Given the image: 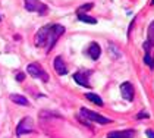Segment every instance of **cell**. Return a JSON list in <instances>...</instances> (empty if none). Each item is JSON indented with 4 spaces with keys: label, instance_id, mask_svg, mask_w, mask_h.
<instances>
[{
    "label": "cell",
    "instance_id": "1",
    "mask_svg": "<svg viewBox=\"0 0 154 138\" xmlns=\"http://www.w3.org/2000/svg\"><path fill=\"white\" fill-rule=\"evenodd\" d=\"M63 33H65L63 25H59V24L46 25V27L40 28L38 33L35 34V44L38 47H44L47 52H50Z\"/></svg>",
    "mask_w": 154,
    "mask_h": 138
},
{
    "label": "cell",
    "instance_id": "2",
    "mask_svg": "<svg viewBox=\"0 0 154 138\" xmlns=\"http://www.w3.org/2000/svg\"><path fill=\"white\" fill-rule=\"evenodd\" d=\"M79 115L82 118V121L85 124H90V122H97V124H110L112 121L110 119H107L106 116H101L98 115V113H95L93 110H88V109H81V112H79Z\"/></svg>",
    "mask_w": 154,
    "mask_h": 138
},
{
    "label": "cell",
    "instance_id": "3",
    "mask_svg": "<svg viewBox=\"0 0 154 138\" xmlns=\"http://www.w3.org/2000/svg\"><path fill=\"white\" fill-rule=\"evenodd\" d=\"M26 71H28V74H29L32 78H38V80L44 81V82L48 81V75L46 74V71L43 69V66H41L40 63H37V62L35 63H29Z\"/></svg>",
    "mask_w": 154,
    "mask_h": 138
},
{
    "label": "cell",
    "instance_id": "4",
    "mask_svg": "<svg viewBox=\"0 0 154 138\" xmlns=\"http://www.w3.org/2000/svg\"><path fill=\"white\" fill-rule=\"evenodd\" d=\"M32 131H34V122H32L31 118H24V119L19 122L18 128H16L18 137L25 135V134H29V132H32Z\"/></svg>",
    "mask_w": 154,
    "mask_h": 138
},
{
    "label": "cell",
    "instance_id": "5",
    "mask_svg": "<svg viewBox=\"0 0 154 138\" xmlns=\"http://www.w3.org/2000/svg\"><path fill=\"white\" fill-rule=\"evenodd\" d=\"M25 8H26V11L38 12V13H41V15H44V13L48 11L47 6H46L44 3H41L40 0H25Z\"/></svg>",
    "mask_w": 154,
    "mask_h": 138
},
{
    "label": "cell",
    "instance_id": "6",
    "mask_svg": "<svg viewBox=\"0 0 154 138\" xmlns=\"http://www.w3.org/2000/svg\"><path fill=\"white\" fill-rule=\"evenodd\" d=\"M91 74H93V71H81V72H76V74H73V80L76 81V84L90 88L91 84L88 82V77H90Z\"/></svg>",
    "mask_w": 154,
    "mask_h": 138
},
{
    "label": "cell",
    "instance_id": "7",
    "mask_svg": "<svg viewBox=\"0 0 154 138\" xmlns=\"http://www.w3.org/2000/svg\"><path fill=\"white\" fill-rule=\"evenodd\" d=\"M120 93H122V97L125 99V100H128V102H132L134 100V87H132V84L129 82H123L122 85H120Z\"/></svg>",
    "mask_w": 154,
    "mask_h": 138
},
{
    "label": "cell",
    "instance_id": "8",
    "mask_svg": "<svg viewBox=\"0 0 154 138\" xmlns=\"http://www.w3.org/2000/svg\"><path fill=\"white\" fill-rule=\"evenodd\" d=\"M135 131L134 129H123V131H112L107 134V138H134Z\"/></svg>",
    "mask_w": 154,
    "mask_h": 138
},
{
    "label": "cell",
    "instance_id": "9",
    "mask_svg": "<svg viewBox=\"0 0 154 138\" xmlns=\"http://www.w3.org/2000/svg\"><path fill=\"white\" fill-rule=\"evenodd\" d=\"M151 44L147 41L144 43V49H145V56H144V62L150 66V68H154V55H151Z\"/></svg>",
    "mask_w": 154,
    "mask_h": 138
},
{
    "label": "cell",
    "instance_id": "10",
    "mask_svg": "<svg viewBox=\"0 0 154 138\" xmlns=\"http://www.w3.org/2000/svg\"><path fill=\"white\" fill-rule=\"evenodd\" d=\"M87 55L93 60H97V59L100 58V55H101V49H100V46L97 43H91L90 47H88V50H87Z\"/></svg>",
    "mask_w": 154,
    "mask_h": 138
},
{
    "label": "cell",
    "instance_id": "11",
    "mask_svg": "<svg viewBox=\"0 0 154 138\" xmlns=\"http://www.w3.org/2000/svg\"><path fill=\"white\" fill-rule=\"evenodd\" d=\"M54 69H56V72L59 74V75H65V74H68V68H66V65H65V62H63V59L57 56V58L54 59Z\"/></svg>",
    "mask_w": 154,
    "mask_h": 138
},
{
    "label": "cell",
    "instance_id": "12",
    "mask_svg": "<svg viewBox=\"0 0 154 138\" xmlns=\"http://www.w3.org/2000/svg\"><path fill=\"white\" fill-rule=\"evenodd\" d=\"M11 100L15 102L16 104H21V106H29V102L25 99L24 96H19V94H12L11 96Z\"/></svg>",
    "mask_w": 154,
    "mask_h": 138
},
{
    "label": "cell",
    "instance_id": "13",
    "mask_svg": "<svg viewBox=\"0 0 154 138\" xmlns=\"http://www.w3.org/2000/svg\"><path fill=\"white\" fill-rule=\"evenodd\" d=\"M85 97H87V99H88L90 102H93V103H95L97 106H103V100H101V99H100V97H98L97 94H93V93H88V94H87Z\"/></svg>",
    "mask_w": 154,
    "mask_h": 138
},
{
    "label": "cell",
    "instance_id": "14",
    "mask_svg": "<svg viewBox=\"0 0 154 138\" xmlns=\"http://www.w3.org/2000/svg\"><path fill=\"white\" fill-rule=\"evenodd\" d=\"M78 19L82 21V22H87V24H97V19L95 18H91L85 13H78Z\"/></svg>",
    "mask_w": 154,
    "mask_h": 138
},
{
    "label": "cell",
    "instance_id": "15",
    "mask_svg": "<svg viewBox=\"0 0 154 138\" xmlns=\"http://www.w3.org/2000/svg\"><path fill=\"white\" fill-rule=\"evenodd\" d=\"M148 43L151 44V46H154V21L150 25H148Z\"/></svg>",
    "mask_w": 154,
    "mask_h": 138
},
{
    "label": "cell",
    "instance_id": "16",
    "mask_svg": "<svg viewBox=\"0 0 154 138\" xmlns=\"http://www.w3.org/2000/svg\"><path fill=\"white\" fill-rule=\"evenodd\" d=\"M93 8V3H88V5H84L81 8H78V13H84L87 9H91Z\"/></svg>",
    "mask_w": 154,
    "mask_h": 138
},
{
    "label": "cell",
    "instance_id": "17",
    "mask_svg": "<svg viewBox=\"0 0 154 138\" xmlns=\"http://www.w3.org/2000/svg\"><path fill=\"white\" fill-rule=\"evenodd\" d=\"M16 80L19 81V82H21V81H24L25 80V74H18V75H16Z\"/></svg>",
    "mask_w": 154,
    "mask_h": 138
},
{
    "label": "cell",
    "instance_id": "18",
    "mask_svg": "<svg viewBox=\"0 0 154 138\" xmlns=\"http://www.w3.org/2000/svg\"><path fill=\"white\" fill-rule=\"evenodd\" d=\"M147 137H148V138H154V131L148 129V131H147Z\"/></svg>",
    "mask_w": 154,
    "mask_h": 138
},
{
    "label": "cell",
    "instance_id": "19",
    "mask_svg": "<svg viewBox=\"0 0 154 138\" xmlns=\"http://www.w3.org/2000/svg\"><path fill=\"white\" fill-rule=\"evenodd\" d=\"M137 118H138V119H141V118H148V115H147V113H138Z\"/></svg>",
    "mask_w": 154,
    "mask_h": 138
},
{
    "label": "cell",
    "instance_id": "20",
    "mask_svg": "<svg viewBox=\"0 0 154 138\" xmlns=\"http://www.w3.org/2000/svg\"><path fill=\"white\" fill-rule=\"evenodd\" d=\"M151 5H154V0H151Z\"/></svg>",
    "mask_w": 154,
    "mask_h": 138
}]
</instances>
